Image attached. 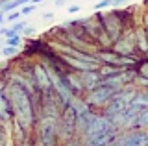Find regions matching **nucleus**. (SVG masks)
Returning a JSON list of instances; mask_svg holds the SVG:
<instances>
[{
  "mask_svg": "<svg viewBox=\"0 0 148 146\" xmlns=\"http://www.w3.org/2000/svg\"><path fill=\"white\" fill-rule=\"evenodd\" d=\"M8 100L11 106V113L15 117V120L21 124L22 128H30L34 122V106H32V98L28 89H24L22 85H11L8 93Z\"/></svg>",
  "mask_w": 148,
  "mask_h": 146,
  "instance_id": "f257e3e1",
  "label": "nucleus"
},
{
  "mask_svg": "<svg viewBox=\"0 0 148 146\" xmlns=\"http://www.w3.org/2000/svg\"><path fill=\"white\" fill-rule=\"evenodd\" d=\"M135 91H122V93L115 94L113 98L109 100V107H108V117L109 118H119L122 117L124 113L130 109V106H132L133 98H135Z\"/></svg>",
  "mask_w": 148,
  "mask_h": 146,
  "instance_id": "f03ea898",
  "label": "nucleus"
},
{
  "mask_svg": "<svg viewBox=\"0 0 148 146\" xmlns=\"http://www.w3.org/2000/svg\"><path fill=\"white\" fill-rule=\"evenodd\" d=\"M58 113H46L41 120V143L45 146H54L58 139V128H59Z\"/></svg>",
  "mask_w": 148,
  "mask_h": 146,
  "instance_id": "7ed1b4c3",
  "label": "nucleus"
},
{
  "mask_svg": "<svg viewBox=\"0 0 148 146\" xmlns=\"http://www.w3.org/2000/svg\"><path fill=\"white\" fill-rule=\"evenodd\" d=\"M48 74H50V80H52V89L56 91V94H58L61 107L63 109L69 107L72 104V100H74V94H72L71 85H67V81H65L63 78H59L56 72H48Z\"/></svg>",
  "mask_w": 148,
  "mask_h": 146,
  "instance_id": "20e7f679",
  "label": "nucleus"
},
{
  "mask_svg": "<svg viewBox=\"0 0 148 146\" xmlns=\"http://www.w3.org/2000/svg\"><path fill=\"white\" fill-rule=\"evenodd\" d=\"M120 89L113 87V85H108V83H100L98 87H95L89 94V104H96V106H102V104L109 102L115 94L119 93Z\"/></svg>",
  "mask_w": 148,
  "mask_h": 146,
  "instance_id": "39448f33",
  "label": "nucleus"
},
{
  "mask_svg": "<svg viewBox=\"0 0 148 146\" xmlns=\"http://www.w3.org/2000/svg\"><path fill=\"white\" fill-rule=\"evenodd\" d=\"M113 130V124H111V118L109 117H102V115H95L91 120V124L87 126L85 133L87 137H95V135H102V133H108V131Z\"/></svg>",
  "mask_w": 148,
  "mask_h": 146,
  "instance_id": "423d86ee",
  "label": "nucleus"
},
{
  "mask_svg": "<svg viewBox=\"0 0 148 146\" xmlns=\"http://www.w3.org/2000/svg\"><path fill=\"white\" fill-rule=\"evenodd\" d=\"M34 78H35V83L39 85V89L43 91L45 94L52 93V80H50L48 70H46L43 65H35L34 67Z\"/></svg>",
  "mask_w": 148,
  "mask_h": 146,
  "instance_id": "0eeeda50",
  "label": "nucleus"
},
{
  "mask_svg": "<svg viewBox=\"0 0 148 146\" xmlns=\"http://www.w3.org/2000/svg\"><path fill=\"white\" fill-rule=\"evenodd\" d=\"M96 57L102 59L106 65H115V67H122V65H132V63H135L130 56H122V54H119V52H102Z\"/></svg>",
  "mask_w": 148,
  "mask_h": 146,
  "instance_id": "6e6552de",
  "label": "nucleus"
},
{
  "mask_svg": "<svg viewBox=\"0 0 148 146\" xmlns=\"http://www.w3.org/2000/svg\"><path fill=\"white\" fill-rule=\"evenodd\" d=\"M74 126H76V111H74V107L71 104L69 107H65V113H63V118H61V130L65 133V139H69L72 135Z\"/></svg>",
  "mask_w": 148,
  "mask_h": 146,
  "instance_id": "1a4fd4ad",
  "label": "nucleus"
},
{
  "mask_svg": "<svg viewBox=\"0 0 148 146\" xmlns=\"http://www.w3.org/2000/svg\"><path fill=\"white\" fill-rule=\"evenodd\" d=\"M133 48H135V33H128L115 41V52L122 54V56L133 54Z\"/></svg>",
  "mask_w": 148,
  "mask_h": 146,
  "instance_id": "9d476101",
  "label": "nucleus"
},
{
  "mask_svg": "<svg viewBox=\"0 0 148 146\" xmlns=\"http://www.w3.org/2000/svg\"><path fill=\"white\" fill-rule=\"evenodd\" d=\"M80 81H82V87H83V89H89V91H92L95 87H98V85H100L102 78H100V74H98V72H95L92 68H89V70H82Z\"/></svg>",
  "mask_w": 148,
  "mask_h": 146,
  "instance_id": "9b49d317",
  "label": "nucleus"
},
{
  "mask_svg": "<svg viewBox=\"0 0 148 146\" xmlns=\"http://www.w3.org/2000/svg\"><path fill=\"white\" fill-rule=\"evenodd\" d=\"M115 146H148V135L145 133H130L119 141Z\"/></svg>",
  "mask_w": 148,
  "mask_h": 146,
  "instance_id": "f8f14e48",
  "label": "nucleus"
},
{
  "mask_svg": "<svg viewBox=\"0 0 148 146\" xmlns=\"http://www.w3.org/2000/svg\"><path fill=\"white\" fill-rule=\"evenodd\" d=\"M102 26H104L106 33H109L111 41L119 39V19H115L113 15H109V17H106V19L102 20Z\"/></svg>",
  "mask_w": 148,
  "mask_h": 146,
  "instance_id": "ddd939ff",
  "label": "nucleus"
},
{
  "mask_svg": "<svg viewBox=\"0 0 148 146\" xmlns=\"http://www.w3.org/2000/svg\"><path fill=\"white\" fill-rule=\"evenodd\" d=\"M65 61L69 63L72 68H78V70H89V68H92V65H96V63H89V61H83V59L80 57H74V56H67L65 54Z\"/></svg>",
  "mask_w": 148,
  "mask_h": 146,
  "instance_id": "4468645a",
  "label": "nucleus"
},
{
  "mask_svg": "<svg viewBox=\"0 0 148 146\" xmlns=\"http://www.w3.org/2000/svg\"><path fill=\"white\" fill-rule=\"evenodd\" d=\"M11 106H9V100H8V96H6V93L2 91V87H0V117L4 118V120H9L11 118Z\"/></svg>",
  "mask_w": 148,
  "mask_h": 146,
  "instance_id": "2eb2a0df",
  "label": "nucleus"
},
{
  "mask_svg": "<svg viewBox=\"0 0 148 146\" xmlns=\"http://www.w3.org/2000/svg\"><path fill=\"white\" fill-rule=\"evenodd\" d=\"M120 67H115V65H109V67H102L100 68V76H104V78H111V76H117L120 74Z\"/></svg>",
  "mask_w": 148,
  "mask_h": 146,
  "instance_id": "dca6fc26",
  "label": "nucleus"
},
{
  "mask_svg": "<svg viewBox=\"0 0 148 146\" xmlns=\"http://www.w3.org/2000/svg\"><path fill=\"white\" fill-rule=\"evenodd\" d=\"M135 39L139 41V48L141 50H148V46H146V33L145 31H139V33H135Z\"/></svg>",
  "mask_w": 148,
  "mask_h": 146,
  "instance_id": "f3484780",
  "label": "nucleus"
},
{
  "mask_svg": "<svg viewBox=\"0 0 148 146\" xmlns=\"http://www.w3.org/2000/svg\"><path fill=\"white\" fill-rule=\"evenodd\" d=\"M137 122H139L141 126H148V109H145V111H141V113H139Z\"/></svg>",
  "mask_w": 148,
  "mask_h": 146,
  "instance_id": "a211bd4d",
  "label": "nucleus"
},
{
  "mask_svg": "<svg viewBox=\"0 0 148 146\" xmlns=\"http://www.w3.org/2000/svg\"><path fill=\"white\" fill-rule=\"evenodd\" d=\"M21 44V37L17 35H13V37H8V46H18Z\"/></svg>",
  "mask_w": 148,
  "mask_h": 146,
  "instance_id": "6ab92c4d",
  "label": "nucleus"
},
{
  "mask_svg": "<svg viewBox=\"0 0 148 146\" xmlns=\"http://www.w3.org/2000/svg\"><path fill=\"white\" fill-rule=\"evenodd\" d=\"M2 54H4L6 57H9V56H15V54H17V46H6V48L2 50Z\"/></svg>",
  "mask_w": 148,
  "mask_h": 146,
  "instance_id": "aec40b11",
  "label": "nucleus"
},
{
  "mask_svg": "<svg viewBox=\"0 0 148 146\" xmlns=\"http://www.w3.org/2000/svg\"><path fill=\"white\" fill-rule=\"evenodd\" d=\"M111 6V0H100L98 4H95V10H102V8H108Z\"/></svg>",
  "mask_w": 148,
  "mask_h": 146,
  "instance_id": "412c9836",
  "label": "nucleus"
},
{
  "mask_svg": "<svg viewBox=\"0 0 148 146\" xmlns=\"http://www.w3.org/2000/svg\"><path fill=\"white\" fill-rule=\"evenodd\" d=\"M18 17H21V13H17V11H15V13H9V15H8V20H9V22H15Z\"/></svg>",
  "mask_w": 148,
  "mask_h": 146,
  "instance_id": "4be33fe9",
  "label": "nucleus"
},
{
  "mask_svg": "<svg viewBox=\"0 0 148 146\" xmlns=\"http://www.w3.org/2000/svg\"><path fill=\"white\" fill-rule=\"evenodd\" d=\"M34 10H35V4H32V6H26L24 10H22V13H24V15H26V13H32Z\"/></svg>",
  "mask_w": 148,
  "mask_h": 146,
  "instance_id": "5701e85b",
  "label": "nucleus"
},
{
  "mask_svg": "<svg viewBox=\"0 0 148 146\" xmlns=\"http://www.w3.org/2000/svg\"><path fill=\"white\" fill-rule=\"evenodd\" d=\"M141 72H143V74H145L146 78H148V63H146V65H143V68H141Z\"/></svg>",
  "mask_w": 148,
  "mask_h": 146,
  "instance_id": "b1692460",
  "label": "nucleus"
},
{
  "mask_svg": "<svg viewBox=\"0 0 148 146\" xmlns=\"http://www.w3.org/2000/svg\"><path fill=\"white\" fill-rule=\"evenodd\" d=\"M126 0H111V4H115V6H120V4H124Z\"/></svg>",
  "mask_w": 148,
  "mask_h": 146,
  "instance_id": "393cba45",
  "label": "nucleus"
},
{
  "mask_svg": "<svg viewBox=\"0 0 148 146\" xmlns=\"http://www.w3.org/2000/svg\"><path fill=\"white\" fill-rule=\"evenodd\" d=\"M22 28H24V24H17V26H13V30H15V31H21Z\"/></svg>",
  "mask_w": 148,
  "mask_h": 146,
  "instance_id": "a878e982",
  "label": "nucleus"
},
{
  "mask_svg": "<svg viewBox=\"0 0 148 146\" xmlns=\"http://www.w3.org/2000/svg\"><path fill=\"white\" fill-rule=\"evenodd\" d=\"M78 10H80V8H78V6H71V8H69V11H71V13H76Z\"/></svg>",
  "mask_w": 148,
  "mask_h": 146,
  "instance_id": "bb28decb",
  "label": "nucleus"
},
{
  "mask_svg": "<svg viewBox=\"0 0 148 146\" xmlns=\"http://www.w3.org/2000/svg\"><path fill=\"white\" fill-rule=\"evenodd\" d=\"M59 2H65V0H58V4H59Z\"/></svg>",
  "mask_w": 148,
  "mask_h": 146,
  "instance_id": "cd10ccee",
  "label": "nucleus"
},
{
  "mask_svg": "<svg viewBox=\"0 0 148 146\" xmlns=\"http://www.w3.org/2000/svg\"><path fill=\"white\" fill-rule=\"evenodd\" d=\"M146 37H148V31H146Z\"/></svg>",
  "mask_w": 148,
  "mask_h": 146,
  "instance_id": "c85d7f7f",
  "label": "nucleus"
}]
</instances>
